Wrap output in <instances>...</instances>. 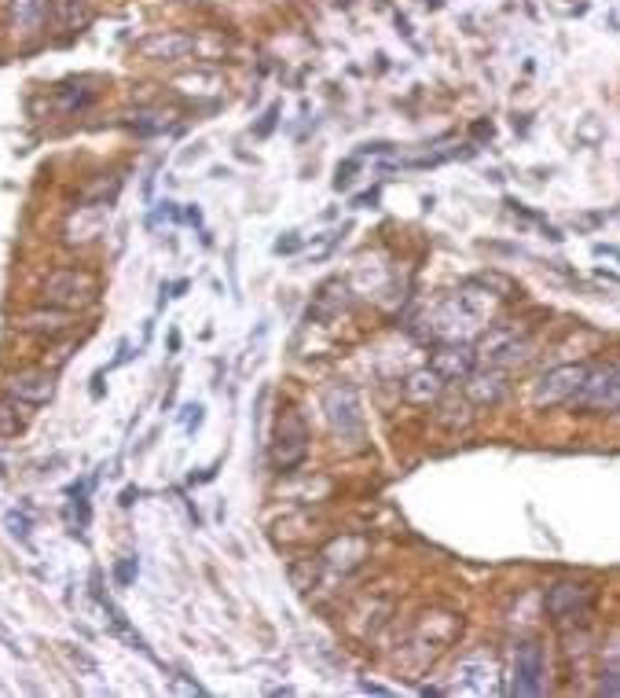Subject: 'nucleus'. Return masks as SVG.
I'll use <instances>...</instances> for the list:
<instances>
[{
    "label": "nucleus",
    "mask_w": 620,
    "mask_h": 698,
    "mask_svg": "<svg viewBox=\"0 0 620 698\" xmlns=\"http://www.w3.org/2000/svg\"><path fill=\"white\" fill-rule=\"evenodd\" d=\"M136 500H140V489H125V493H122V508H133Z\"/></svg>",
    "instance_id": "obj_32"
},
{
    "label": "nucleus",
    "mask_w": 620,
    "mask_h": 698,
    "mask_svg": "<svg viewBox=\"0 0 620 698\" xmlns=\"http://www.w3.org/2000/svg\"><path fill=\"white\" fill-rule=\"evenodd\" d=\"M22 431V415L15 405H0V438H12Z\"/></svg>",
    "instance_id": "obj_22"
},
{
    "label": "nucleus",
    "mask_w": 620,
    "mask_h": 698,
    "mask_svg": "<svg viewBox=\"0 0 620 698\" xmlns=\"http://www.w3.org/2000/svg\"><path fill=\"white\" fill-rule=\"evenodd\" d=\"M8 397L15 405H26V408H41L56 397V379L52 371H26V375H12L8 382Z\"/></svg>",
    "instance_id": "obj_10"
},
{
    "label": "nucleus",
    "mask_w": 620,
    "mask_h": 698,
    "mask_svg": "<svg viewBox=\"0 0 620 698\" xmlns=\"http://www.w3.org/2000/svg\"><path fill=\"white\" fill-rule=\"evenodd\" d=\"M140 52L147 59H184L187 52H195V37L187 33H154L147 41H140Z\"/></svg>",
    "instance_id": "obj_16"
},
{
    "label": "nucleus",
    "mask_w": 620,
    "mask_h": 698,
    "mask_svg": "<svg viewBox=\"0 0 620 698\" xmlns=\"http://www.w3.org/2000/svg\"><path fill=\"white\" fill-rule=\"evenodd\" d=\"M4 526H8V533H12L15 540L30 545V519H26L22 511H8V515H4Z\"/></svg>",
    "instance_id": "obj_23"
},
{
    "label": "nucleus",
    "mask_w": 620,
    "mask_h": 698,
    "mask_svg": "<svg viewBox=\"0 0 620 698\" xmlns=\"http://www.w3.org/2000/svg\"><path fill=\"white\" fill-rule=\"evenodd\" d=\"M136 573H140V563L136 559H122L118 566H114V580H118V585H133Z\"/></svg>",
    "instance_id": "obj_24"
},
{
    "label": "nucleus",
    "mask_w": 620,
    "mask_h": 698,
    "mask_svg": "<svg viewBox=\"0 0 620 698\" xmlns=\"http://www.w3.org/2000/svg\"><path fill=\"white\" fill-rule=\"evenodd\" d=\"M595 606V589L591 585H576V580H562L547 592V614L555 622H580L588 617Z\"/></svg>",
    "instance_id": "obj_7"
},
{
    "label": "nucleus",
    "mask_w": 620,
    "mask_h": 698,
    "mask_svg": "<svg viewBox=\"0 0 620 698\" xmlns=\"http://www.w3.org/2000/svg\"><path fill=\"white\" fill-rule=\"evenodd\" d=\"M308 456V426H305V415L297 408H287L276 423V434H272V463L280 471H294L297 463H305Z\"/></svg>",
    "instance_id": "obj_5"
},
{
    "label": "nucleus",
    "mask_w": 620,
    "mask_h": 698,
    "mask_svg": "<svg viewBox=\"0 0 620 698\" xmlns=\"http://www.w3.org/2000/svg\"><path fill=\"white\" fill-rule=\"evenodd\" d=\"M478 364V353L467 345V342H444L437 353H434V368L444 375V379H467Z\"/></svg>",
    "instance_id": "obj_12"
},
{
    "label": "nucleus",
    "mask_w": 620,
    "mask_h": 698,
    "mask_svg": "<svg viewBox=\"0 0 620 698\" xmlns=\"http://www.w3.org/2000/svg\"><path fill=\"white\" fill-rule=\"evenodd\" d=\"M375 203H378V191H367V196H360L353 206H357V210H367V206H375Z\"/></svg>",
    "instance_id": "obj_29"
},
{
    "label": "nucleus",
    "mask_w": 620,
    "mask_h": 698,
    "mask_svg": "<svg viewBox=\"0 0 620 698\" xmlns=\"http://www.w3.org/2000/svg\"><path fill=\"white\" fill-rule=\"evenodd\" d=\"M455 680H459V691H470V694H485L495 680V662L485 654L478 658H467V662H459L455 669Z\"/></svg>",
    "instance_id": "obj_13"
},
{
    "label": "nucleus",
    "mask_w": 620,
    "mask_h": 698,
    "mask_svg": "<svg viewBox=\"0 0 620 698\" xmlns=\"http://www.w3.org/2000/svg\"><path fill=\"white\" fill-rule=\"evenodd\" d=\"M52 8H56V19H59L66 30L89 22V0H52Z\"/></svg>",
    "instance_id": "obj_19"
},
{
    "label": "nucleus",
    "mask_w": 620,
    "mask_h": 698,
    "mask_svg": "<svg viewBox=\"0 0 620 698\" xmlns=\"http://www.w3.org/2000/svg\"><path fill=\"white\" fill-rule=\"evenodd\" d=\"M133 129L136 133H162V129H169V118H166V114H159V110H143V114H136V118H133Z\"/></svg>",
    "instance_id": "obj_21"
},
{
    "label": "nucleus",
    "mask_w": 620,
    "mask_h": 698,
    "mask_svg": "<svg viewBox=\"0 0 620 698\" xmlns=\"http://www.w3.org/2000/svg\"><path fill=\"white\" fill-rule=\"evenodd\" d=\"M103 228H107V206H82L77 217L66 224V243H89L103 236Z\"/></svg>",
    "instance_id": "obj_17"
},
{
    "label": "nucleus",
    "mask_w": 620,
    "mask_h": 698,
    "mask_svg": "<svg viewBox=\"0 0 620 698\" xmlns=\"http://www.w3.org/2000/svg\"><path fill=\"white\" fill-rule=\"evenodd\" d=\"M598 691H602V694H620V673H609V676L602 680Z\"/></svg>",
    "instance_id": "obj_27"
},
{
    "label": "nucleus",
    "mask_w": 620,
    "mask_h": 698,
    "mask_svg": "<svg viewBox=\"0 0 620 698\" xmlns=\"http://www.w3.org/2000/svg\"><path fill=\"white\" fill-rule=\"evenodd\" d=\"M437 423L448 426V431H455V426H467L470 423V401H459V397H448L437 412Z\"/></svg>",
    "instance_id": "obj_20"
},
{
    "label": "nucleus",
    "mask_w": 620,
    "mask_h": 698,
    "mask_svg": "<svg viewBox=\"0 0 620 698\" xmlns=\"http://www.w3.org/2000/svg\"><path fill=\"white\" fill-rule=\"evenodd\" d=\"M70 324H73V313L70 309H33V313H26L22 320H19V331H30V335H63V331H70Z\"/></svg>",
    "instance_id": "obj_15"
},
{
    "label": "nucleus",
    "mask_w": 620,
    "mask_h": 698,
    "mask_svg": "<svg viewBox=\"0 0 620 698\" xmlns=\"http://www.w3.org/2000/svg\"><path fill=\"white\" fill-rule=\"evenodd\" d=\"M184 221H191V224H202V210H199V206H187V210H184Z\"/></svg>",
    "instance_id": "obj_30"
},
{
    "label": "nucleus",
    "mask_w": 620,
    "mask_h": 698,
    "mask_svg": "<svg viewBox=\"0 0 620 698\" xmlns=\"http://www.w3.org/2000/svg\"><path fill=\"white\" fill-rule=\"evenodd\" d=\"M444 375L430 364V368H418V371H411L408 375V382H404V397L408 401H415V405H430V401H437L441 394H444Z\"/></svg>",
    "instance_id": "obj_14"
},
{
    "label": "nucleus",
    "mask_w": 620,
    "mask_h": 698,
    "mask_svg": "<svg viewBox=\"0 0 620 698\" xmlns=\"http://www.w3.org/2000/svg\"><path fill=\"white\" fill-rule=\"evenodd\" d=\"M96 294H99V284H96L92 273H85V268H59V273H52L48 284H45L48 305L70 309V313H73V309L92 305Z\"/></svg>",
    "instance_id": "obj_4"
},
{
    "label": "nucleus",
    "mask_w": 620,
    "mask_h": 698,
    "mask_svg": "<svg viewBox=\"0 0 620 698\" xmlns=\"http://www.w3.org/2000/svg\"><path fill=\"white\" fill-rule=\"evenodd\" d=\"M474 353H478V361H485L492 368H511V364H525L532 357V342L521 338L514 327H488Z\"/></svg>",
    "instance_id": "obj_6"
},
{
    "label": "nucleus",
    "mask_w": 620,
    "mask_h": 698,
    "mask_svg": "<svg viewBox=\"0 0 620 698\" xmlns=\"http://www.w3.org/2000/svg\"><path fill=\"white\" fill-rule=\"evenodd\" d=\"M48 15V0H12V19L19 33H37L45 26Z\"/></svg>",
    "instance_id": "obj_18"
},
{
    "label": "nucleus",
    "mask_w": 620,
    "mask_h": 698,
    "mask_svg": "<svg viewBox=\"0 0 620 698\" xmlns=\"http://www.w3.org/2000/svg\"><path fill=\"white\" fill-rule=\"evenodd\" d=\"M297 247H301V240H297V236H294V231H290V236H287V240H280V243H276V254H294Z\"/></svg>",
    "instance_id": "obj_26"
},
{
    "label": "nucleus",
    "mask_w": 620,
    "mask_h": 698,
    "mask_svg": "<svg viewBox=\"0 0 620 698\" xmlns=\"http://www.w3.org/2000/svg\"><path fill=\"white\" fill-rule=\"evenodd\" d=\"M353 173H357V162H345V166H338L334 188H349V184H353Z\"/></svg>",
    "instance_id": "obj_25"
},
{
    "label": "nucleus",
    "mask_w": 620,
    "mask_h": 698,
    "mask_svg": "<svg viewBox=\"0 0 620 698\" xmlns=\"http://www.w3.org/2000/svg\"><path fill=\"white\" fill-rule=\"evenodd\" d=\"M507 371L503 368H481V371H470L467 375V401L470 405H495L507 397Z\"/></svg>",
    "instance_id": "obj_11"
},
{
    "label": "nucleus",
    "mask_w": 620,
    "mask_h": 698,
    "mask_svg": "<svg viewBox=\"0 0 620 698\" xmlns=\"http://www.w3.org/2000/svg\"><path fill=\"white\" fill-rule=\"evenodd\" d=\"M573 401L588 412H616L620 408V368H602L588 375V382L580 386V394Z\"/></svg>",
    "instance_id": "obj_8"
},
{
    "label": "nucleus",
    "mask_w": 620,
    "mask_h": 698,
    "mask_svg": "<svg viewBox=\"0 0 620 698\" xmlns=\"http://www.w3.org/2000/svg\"><path fill=\"white\" fill-rule=\"evenodd\" d=\"M323 415H327V426L338 441H349V445H360L364 441V412H360V397L349 382H338L323 394Z\"/></svg>",
    "instance_id": "obj_2"
},
{
    "label": "nucleus",
    "mask_w": 620,
    "mask_h": 698,
    "mask_svg": "<svg viewBox=\"0 0 620 698\" xmlns=\"http://www.w3.org/2000/svg\"><path fill=\"white\" fill-rule=\"evenodd\" d=\"M276 114H280L276 107H272V110H268V114H264V122L257 126V136H268V133H272V126H276Z\"/></svg>",
    "instance_id": "obj_28"
},
{
    "label": "nucleus",
    "mask_w": 620,
    "mask_h": 698,
    "mask_svg": "<svg viewBox=\"0 0 620 698\" xmlns=\"http://www.w3.org/2000/svg\"><path fill=\"white\" fill-rule=\"evenodd\" d=\"M495 309V294L488 287H462L452 298H444L430 317H426V327H430V338L437 342H467L478 327L488 324Z\"/></svg>",
    "instance_id": "obj_1"
},
{
    "label": "nucleus",
    "mask_w": 620,
    "mask_h": 698,
    "mask_svg": "<svg viewBox=\"0 0 620 698\" xmlns=\"http://www.w3.org/2000/svg\"><path fill=\"white\" fill-rule=\"evenodd\" d=\"M591 368L588 364H558L551 371H544L532 386V408H555L565 405L580 394V386L588 382Z\"/></svg>",
    "instance_id": "obj_3"
},
{
    "label": "nucleus",
    "mask_w": 620,
    "mask_h": 698,
    "mask_svg": "<svg viewBox=\"0 0 620 698\" xmlns=\"http://www.w3.org/2000/svg\"><path fill=\"white\" fill-rule=\"evenodd\" d=\"M514 694L521 698H532V694H544V650L539 643H521L518 654H514Z\"/></svg>",
    "instance_id": "obj_9"
},
{
    "label": "nucleus",
    "mask_w": 620,
    "mask_h": 698,
    "mask_svg": "<svg viewBox=\"0 0 620 698\" xmlns=\"http://www.w3.org/2000/svg\"><path fill=\"white\" fill-rule=\"evenodd\" d=\"M0 643H4L8 650H19V643H15V636H12V633H8L4 625H0Z\"/></svg>",
    "instance_id": "obj_31"
}]
</instances>
